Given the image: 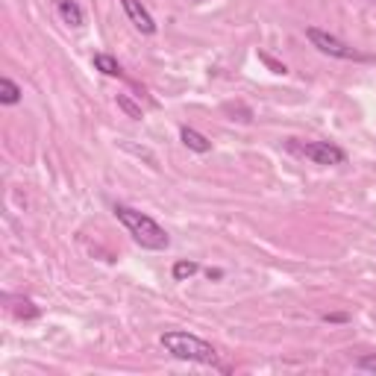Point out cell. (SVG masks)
<instances>
[{"instance_id":"cell-1","label":"cell","mask_w":376,"mask_h":376,"mask_svg":"<svg viewBox=\"0 0 376 376\" xmlns=\"http://www.w3.org/2000/svg\"><path fill=\"white\" fill-rule=\"evenodd\" d=\"M112 212H115V218L127 226V233L136 238L144 250H165L171 244L168 233L150 218V214H144V212L132 209V206H124V203H115Z\"/></svg>"},{"instance_id":"cell-2","label":"cell","mask_w":376,"mask_h":376,"mask_svg":"<svg viewBox=\"0 0 376 376\" xmlns=\"http://www.w3.org/2000/svg\"><path fill=\"white\" fill-rule=\"evenodd\" d=\"M162 347L173 356V359H182V361H197V365H218V350L197 338L191 332H182V329H168L162 332Z\"/></svg>"},{"instance_id":"cell-3","label":"cell","mask_w":376,"mask_h":376,"mask_svg":"<svg viewBox=\"0 0 376 376\" xmlns=\"http://www.w3.org/2000/svg\"><path fill=\"white\" fill-rule=\"evenodd\" d=\"M288 150L297 153V156H306L308 162H315V165H344L347 162V153L341 150L338 144H332V141H300V139H291Z\"/></svg>"},{"instance_id":"cell-4","label":"cell","mask_w":376,"mask_h":376,"mask_svg":"<svg viewBox=\"0 0 376 376\" xmlns=\"http://www.w3.org/2000/svg\"><path fill=\"white\" fill-rule=\"evenodd\" d=\"M306 38L312 42V47H318L320 53H327V56H332V59H347V62H368L370 59V56H365V53H359L356 47H350L347 42H341V38L318 30V26H306Z\"/></svg>"},{"instance_id":"cell-5","label":"cell","mask_w":376,"mask_h":376,"mask_svg":"<svg viewBox=\"0 0 376 376\" xmlns=\"http://www.w3.org/2000/svg\"><path fill=\"white\" fill-rule=\"evenodd\" d=\"M120 6H124L130 24L136 26L139 33H144V36H153V33H156V21H153L150 12L144 9L141 0H120Z\"/></svg>"},{"instance_id":"cell-6","label":"cell","mask_w":376,"mask_h":376,"mask_svg":"<svg viewBox=\"0 0 376 376\" xmlns=\"http://www.w3.org/2000/svg\"><path fill=\"white\" fill-rule=\"evenodd\" d=\"M3 300L12 303V315H15L18 320H36L38 318V306L30 300V297H12V294H3Z\"/></svg>"},{"instance_id":"cell-7","label":"cell","mask_w":376,"mask_h":376,"mask_svg":"<svg viewBox=\"0 0 376 376\" xmlns=\"http://www.w3.org/2000/svg\"><path fill=\"white\" fill-rule=\"evenodd\" d=\"M56 12H59L62 24H68V26H83L86 24L83 9H79L74 0H56Z\"/></svg>"},{"instance_id":"cell-8","label":"cell","mask_w":376,"mask_h":376,"mask_svg":"<svg viewBox=\"0 0 376 376\" xmlns=\"http://www.w3.org/2000/svg\"><path fill=\"white\" fill-rule=\"evenodd\" d=\"M180 139H182V144L188 147V150H194V153H209L212 150V141L203 136V132H197L191 127H182Z\"/></svg>"},{"instance_id":"cell-9","label":"cell","mask_w":376,"mask_h":376,"mask_svg":"<svg viewBox=\"0 0 376 376\" xmlns=\"http://www.w3.org/2000/svg\"><path fill=\"white\" fill-rule=\"evenodd\" d=\"M94 68L106 77H124V68H120L118 59L109 56V53H94Z\"/></svg>"},{"instance_id":"cell-10","label":"cell","mask_w":376,"mask_h":376,"mask_svg":"<svg viewBox=\"0 0 376 376\" xmlns=\"http://www.w3.org/2000/svg\"><path fill=\"white\" fill-rule=\"evenodd\" d=\"M0 103H3V106H15V103H21V88L12 83L9 77L0 79Z\"/></svg>"},{"instance_id":"cell-11","label":"cell","mask_w":376,"mask_h":376,"mask_svg":"<svg viewBox=\"0 0 376 376\" xmlns=\"http://www.w3.org/2000/svg\"><path fill=\"white\" fill-rule=\"evenodd\" d=\"M200 271V265L197 262H188V259H180L177 265H173V279H177V282H182V279H191L194 274Z\"/></svg>"},{"instance_id":"cell-12","label":"cell","mask_w":376,"mask_h":376,"mask_svg":"<svg viewBox=\"0 0 376 376\" xmlns=\"http://www.w3.org/2000/svg\"><path fill=\"white\" fill-rule=\"evenodd\" d=\"M118 109H124L127 118H132V120H141V118H144V115H141V106L132 103L127 94H118Z\"/></svg>"},{"instance_id":"cell-13","label":"cell","mask_w":376,"mask_h":376,"mask_svg":"<svg viewBox=\"0 0 376 376\" xmlns=\"http://www.w3.org/2000/svg\"><path fill=\"white\" fill-rule=\"evenodd\" d=\"M356 368H359V370H365V373H376V353L361 356V359L356 361Z\"/></svg>"},{"instance_id":"cell-14","label":"cell","mask_w":376,"mask_h":376,"mask_svg":"<svg viewBox=\"0 0 376 376\" xmlns=\"http://www.w3.org/2000/svg\"><path fill=\"white\" fill-rule=\"evenodd\" d=\"M324 320H329V324H341V320H347V315H324Z\"/></svg>"},{"instance_id":"cell-15","label":"cell","mask_w":376,"mask_h":376,"mask_svg":"<svg viewBox=\"0 0 376 376\" xmlns=\"http://www.w3.org/2000/svg\"><path fill=\"white\" fill-rule=\"evenodd\" d=\"M206 276H209V279H221V276H224V271H212V267H209Z\"/></svg>"}]
</instances>
